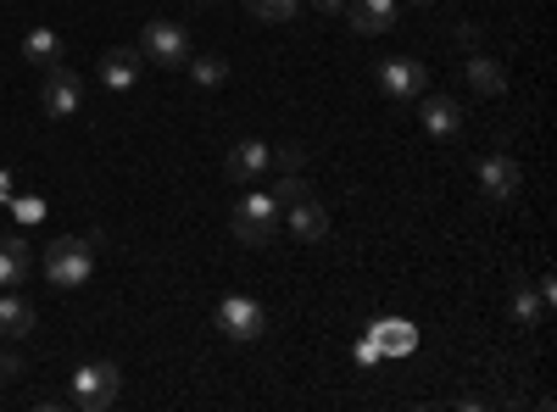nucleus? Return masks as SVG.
Wrapping results in <instances>:
<instances>
[{"label":"nucleus","mask_w":557,"mask_h":412,"mask_svg":"<svg viewBox=\"0 0 557 412\" xmlns=\"http://www.w3.org/2000/svg\"><path fill=\"white\" fill-rule=\"evenodd\" d=\"M89 273H96V240L89 235H62L45 246V279L57 290H78L89 285Z\"/></svg>","instance_id":"f257e3e1"},{"label":"nucleus","mask_w":557,"mask_h":412,"mask_svg":"<svg viewBox=\"0 0 557 412\" xmlns=\"http://www.w3.org/2000/svg\"><path fill=\"white\" fill-rule=\"evenodd\" d=\"M117 396H123V369L117 362H84V369H73V385H67L73 407L107 412V407H117Z\"/></svg>","instance_id":"f03ea898"},{"label":"nucleus","mask_w":557,"mask_h":412,"mask_svg":"<svg viewBox=\"0 0 557 412\" xmlns=\"http://www.w3.org/2000/svg\"><path fill=\"white\" fill-rule=\"evenodd\" d=\"M139 57L157 62V67H184L190 62V34H184L178 23H168V17H157V23H146V34H139Z\"/></svg>","instance_id":"7ed1b4c3"},{"label":"nucleus","mask_w":557,"mask_h":412,"mask_svg":"<svg viewBox=\"0 0 557 412\" xmlns=\"http://www.w3.org/2000/svg\"><path fill=\"white\" fill-rule=\"evenodd\" d=\"M212 317H218V329H223L228 340H240V346H246V340H262V329H268V312L257 307V296H240V290L223 296Z\"/></svg>","instance_id":"20e7f679"},{"label":"nucleus","mask_w":557,"mask_h":412,"mask_svg":"<svg viewBox=\"0 0 557 412\" xmlns=\"http://www.w3.org/2000/svg\"><path fill=\"white\" fill-rule=\"evenodd\" d=\"M235 240L240 246H268L273 235H278V201L273 196H246L240 207H235Z\"/></svg>","instance_id":"39448f33"},{"label":"nucleus","mask_w":557,"mask_h":412,"mask_svg":"<svg viewBox=\"0 0 557 412\" xmlns=\"http://www.w3.org/2000/svg\"><path fill=\"white\" fill-rule=\"evenodd\" d=\"M374 78H380V89L391 101H418L430 89V67L424 62H412V57H385L380 67H374Z\"/></svg>","instance_id":"423d86ee"},{"label":"nucleus","mask_w":557,"mask_h":412,"mask_svg":"<svg viewBox=\"0 0 557 412\" xmlns=\"http://www.w3.org/2000/svg\"><path fill=\"white\" fill-rule=\"evenodd\" d=\"M39 107H45V117H73V112L84 107V84H78V73H73L67 62L45 67V84H39Z\"/></svg>","instance_id":"0eeeda50"},{"label":"nucleus","mask_w":557,"mask_h":412,"mask_svg":"<svg viewBox=\"0 0 557 412\" xmlns=\"http://www.w3.org/2000/svg\"><path fill=\"white\" fill-rule=\"evenodd\" d=\"M474 178H480V196H491V201H513V196L524 190V167H519L513 157H507V151L480 157Z\"/></svg>","instance_id":"6e6552de"},{"label":"nucleus","mask_w":557,"mask_h":412,"mask_svg":"<svg viewBox=\"0 0 557 412\" xmlns=\"http://www.w3.org/2000/svg\"><path fill=\"white\" fill-rule=\"evenodd\" d=\"M418 123L430 140H457L462 134V107L451 96H418Z\"/></svg>","instance_id":"1a4fd4ad"},{"label":"nucleus","mask_w":557,"mask_h":412,"mask_svg":"<svg viewBox=\"0 0 557 412\" xmlns=\"http://www.w3.org/2000/svg\"><path fill=\"white\" fill-rule=\"evenodd\" d=\"M28 273H34V251H28V240L12 228V235H0V290L28 285Z\"/></svg>","instance_id":"9d476101"},{"label":"nucleus","mask_w":557,"mask_h":412,"mask_svg":"<svg viewBox=\"0 0 557 412\" xmlns=\"http://www.w3.org/2000/svg\"><path fill=\"white\" fill-rule=\"evenodd\" d=\"M139 73H146V57H139V45H117V51L101 57V84H107V89H134Z\"/></svg>","instance_id":"9b49d317"},{"label":"nucleus","mask_w":557,"mask_h":412,"mask_svg":"<svg viewBox=\"0 0 557 412\" xmlns=\"http://www.w3.org/2000/svg\"><path fill=\"white\" fill-rule=\"evenodd\" d=\"M268 167H273V146H262V140H240L235 151H228V162H223V173L235 178V185H246V178H257Z\"/></svg>","instance_id":"f8f14e48"},{"label":"nucleus","mask_w":557,"mask_h":412,"mask_svg":"<svg viewBox=\"0 0 557 412\" xmlns=\"http://www.w3.org/2000/svg\"><path fill=\"white\" fill-rule=\"evenodd\" d=\"M368 340L380 346V357H407L418 346V329L407 317H380V324H368Z\"/></svg>","instance_id":"ddd939ff"},{"label":"nucleus","mask_w":557,"mask_h":412,"mask_svg":"<svg viewBox=\"0 0 557 412\" xmlns=\"http://www.w3.org/2000/svg\"><path fill=\"white\" fill-rule=\"evenodd\" d=\"M552 279H541V285H519L513 290V317H519V324L524 329H541L546 324V307H552Z\"/></svg>","instance_id":"4468645a"},{"label":"nucleus","mask_w":557,"mask_h":412,"mask_svg":"<svg viewBox=\"0 0 557 412\" xmlns=\"http://www.w3.org/2000/svg\"><path fill=\"white\" fill-rule=\"evenodd\" d=\"M34 329H39V312H34L17 290L0 296V335H7V340H28Z\"/></svg>","instance_id":"2eb2a0df"},{"label":"nucleus","mask_w":557,"mask_h":412,"mask_svg":"<svg viewBox=\"0 0 557 412\" xmlns=\"http://www.w3.org/2000/svg\"><path fill=\"white\" fill-rule=\"evenodd\" d=\"M290 212V235L296 240H323V235H330V212H323V201H312V196H301L296 207H285Z\"/></svg>","instance_id":"dca6fc26"},{"label":"nucleus","mask_w":557,"mask_h":412,"mask_svg":"<svg viewBox=\"0 0 557 412\" xmlns=\"http://www.w3.org/2000/svg\"><path fill=\"white\" fill-rule=\"evenodd\" d=\"M396 0H351V12H346V23L357 28V34H385L391 23H396Z\"/></svg>","instance_id":"f3484780"},{"label":"nucleus","mask_w":557,"mask_h":412,"mask_svg":"<svg viewBox=\"0 0 557 412\" xmlns=\"http://www.w3.org/2000/svg\"><path fill=\"white\" fill-rule=\"evenodd\" d=\"M23 57L45 73V67H57V62L67 57V45H62L57 28H28V34H23Z\"/></svg>","instance_id":"a211bd4d"},{"label":"nucleus","mask_w":557,"mask_h":412,"mask_svg":"<svg viewBox=\"0 0 557 412\" xmlns=\"http://www.w3.org/2000/svg\"><path fill=\"white\" fill-rule=\"evenodd\" d=\"M469 84L480 89V96H502V89H507V73H502V62H491L485 51H474V57H469Z\"/></svg>","instance_id":"6ab92c4d"},{"label":"nucleus","mask_w":557,"mask_h":412,"mask_svg":"<svg viewBox=\"0 0 557 412\" xmlns=\"http://www.w3.org/2000/svg\"><path fill=\"white\" fill-rule=\"evenodd\" d=\"M184 67H190V78H196L201 89H218V84L228 78V62H223V57H190Z\"/></svg>","instance_id":"aec40b11"},{"label":"nucleus","mask_w":557,"mask_h":412,"mask_svg":"<svg viewBox=\"0 0 557 412\" xmlns=\"http://www.w3.org/2000/svg\"><path fill=\"white\" fill-rule=\"evenodd\" d=\"M296 7H301V0H246V12H251L257 23H290Z\"/></svg>","instance_id":"412c9836"},{"label":"nucleus","mask_w":557,"mask_h":412,"mask_svg":"<svg viewBox=\"0 0 557 412\" xmlns=\"http://www.w3.org/2000/svg\"><path fill=\"white\" fill-rule=\"evenodd\" d=\"M301 196H312L301 173H285V178H278V190H273V201H278V212H285V207H296Z\"/></svg>","instance_id":"4be33fe9"},{"label":"nucleus","mask_w":557,"mask_h":412,"mask_svg":"<svg viewBox=\"0 0 557 412\" xmlns=\"http://www.w3.org/2000/svg\"><path fill=\"white\" fill-rule=\"evenodd\" d=\"M12 217H17V228H34V223H45V201L39 196H12Z\"/></svg>","instance_id":"5701e85b"},{"label":"nucleus","mask_w":557,"mask_h":412,"mask_svg":"<svg viewBox=\"0 0 557 412\" xmlns=\"http://www.w3.org/2000/svg\"><path fill=\"white\" fill-rule=\"evenodd\" d=\"M273 162L285 167V173H301V167H307V151H301V146L290 140V146H278V151H273Z\"/></svg>","instance_id":"b1692460"},{"label":"nucleus","mask_w":557,"mask_h":412,"mask_svg":"<svg viewBox=\"0 0 557 412\" xmlns=\"http://www.w3.org/2000/svg\"><path fill=\"white\" fill-rule=\"evenodd\" d=\"M28 369H23V357L17 351H0V379H23Z\"/></svg>","instance_id":"393cba45"},{"label":"nucleus","mask_w":557,"mask_h":412,"mask_svg":"<svg viewBox=\"0 0 557 412\" xmlns=\"http://www.w3.org/2000/svg\"><path fill=\"white\" fill-rule=\"evenodd\" d=\"M357 362H362V369H374V362H380V346L362 340V346H357Z\"/></svg>","instance_id":"a878e982"},{"label":"nucleus","mask_w":557,"mask_h":412,"mask_svg":"<svg viewBox=\"0 0 557 412\" xmlns=\"http://www.w3.org/2000/svg\"><path fill=\"white\" fill-rule=\"evenodd\" d=\"M0 201H12V173L0 167Z\"/></svg>","instance_id":"bb28decb"},{"label":"nucleus","mask_w":557,"mask_h":412,"mask_svg":"<svg viewBox=\"0 0 557 412\" xmlns=\"http://www.w3.org/2000/svg\"><path fill=\"white\" fill-rule=\"evenodd\" d=\"M318 12H346V0H312Z\"/></svg>","instance_id":"cd10ccee"},{"label":"nucleus","mask_w":557,"mask_h":412,"mask_svg":"<svg viewBox=\"0 0 557 412\" xmlns=\"http://www.w3.org/2000/svg\"><path fill=\"white\" fill-rule=\"evenodd\" d=\"M407 7H435V0H407Z\"/></svg>","instance_id":"c85d7f7f"}]
</instances>
